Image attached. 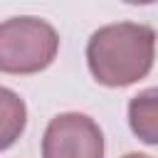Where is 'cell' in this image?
<instances>
[{
    "instance_id": "277c9868",
    "label": "cell",
    "mask_w": 158,
    "mask_h": 158,
    "mask_svg": "<svg viewBox=\"0 0 158 158\" xmlns=\"http://www.w3.org/2000/svg\"><path fill=\"white\" fill-rule=\"evenodd\" d=\"M131 131L151 146H158V89H143L128 101Z\"/></svg>"
},
{
    "instance_id": "52a82bcc",
    "label": "cell",
    "mask_w": 158,
    "mask_h": 158,
    "mask_svg": "<svg viewBox=\"0 0 158 158\" xmlns=\"http://www.w3.org/2000/svg\"><path fill=\"white\" fill-rule=\"evenodd\" d=\"M123 158H151V156H146V153H126Z\"/></svg>"
},
{
    "instance_id": "6da1fadb",
    "label": "cell",
    "mask_w": 158,
    "mask_h": 158,
    "mask_svg": "<svg viewBox=\"0 0 158 158\" xmlns=\"http://www.w3.org/2000/svg\"><path fill=\"white\" fill-rule=\"evenodd\" d=\"M156 59V32L141 22L99 27L86 42V64L104 86H128L143 79Z\"/></svg>"
},
{
    "instance_id": "8992f818",
    "label": "cell",
    "mask_w": 158,
    "mask_h": 158,
    "mask_svg": "<svg viewBox=\"0 0 158 158\" xmlns=\"http://www.w3.org/2000/svg\"><path fill=\"white\" fill-rule=\"evenodd\" d=\"M123 2H128V5H151L156 0H123Z\"/></svg>"
},
{
    "instance_id": "7a4b0ae2",
    "label": "cell",
    "mask_w": 158,
    "mask_h": 158,
    "mask_svg": "<svg viewBox=\"0 0 158 158\" xmlns=\"http://www.w3.org/2000/svg\"><path fill=\"white\" fill-rule=\"evenodd\" d=\"M59 49L57 30L40 17L22 15L0 22V72L37 74L47 69Z\"/></svg>"
},
{
    "instance_id": "5b68a950",
    "label": "cell",
    "mask_w": 158,
    "mask_h": 158,
    "mask_svg": "<svg viewBox=\"0 0 158 158\" xmlns=\"http://www.w3.org/2000/svg\"><path fill=\"white\" fill-rule=\"evenodd\" d=\"M27 106L7 86H0V151L10 148L25 131Z\"/></svg>"
},
{
    "instance_id": "3957f363",
    "label": "cell",
    "mask_w": 158,
    "mask_h": 158,
    "mask_svg": "<svg viewBox=\"0 0 158 158\" xmlns=\"http://www.w3.org/2000/svg\"><path fill=\"white\" fill-rule=\"evenodd\" d=\"M42 158H104V133L86 114H59L44 128Z\"/></svg>"
}]
</instances>
